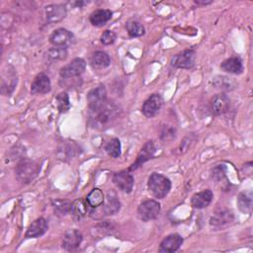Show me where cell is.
I'll list each match as a JSON object with an SVG mask.
<instances>
[{
  "instance_id": "obj_9",
  "label": "cell",
  "mask_w": 253,
  "mask_h": 253,
  "mask_svg": "<svg viewBox=\"0 0 253 253\" xmlns=\"http://www.w3.org/2000/svg\"><path fill=\"white\" fill-rule=\"evenodd\" d=\"M234 219V215L233 212L225 208H221L216 210L213 214L211 215V219H210V224L212 227L215 228H221L227 224H229L230 222H232Z\"/></svg>"
},
{
  "instance_id": "obj_22",
  "label": "cell",
  "mask_w": 253,
  "mask_h": 253,
  "mask_svg": "<svg viewBox=\"0 0 253 253\" xmlns=\"http://www.w3.org/2000/svg\"><path fill=\"white\" fill-rule=\"evenodd\" d=\"M103 211L106 214H115L121 209V203L114 192H109L103 204Z\"/></svg>"
},
{
  "instance_id": "obj_24",
  "label": "cell",
  "mask_w": 253,
  "mask_h": 253,
  "mask_svg": "<svg viewBox=\"0 0 253 253\" xmlns=\"http://www.w3.org/2000/svg\"><path fill=\"white\" fill-rule=\"evenodd\" d=\"M90 63L93 67L96 68H105L108 67L111 63V58L109 54L105 51L98 50L95 51L90 57Z\"/></svg>"
},
{
  "instance_id": "obj_14",
  "label": "cell",
  "mask_w": 253,
  "mask_h": 253,
  "mask_svg": "<svg viewBox=\"0 0 253 253\" xmlns=\"http://www.w3.org/2000/svg\"><path fill=\"white\" fill-rule=\"evenodd\" d=\"M66 16V9L61 4H51L44 7V17L47 23H56L64 19Z\"/></svg>"
},
{
  "instance_id": "obj_20",
  "label": "cell",
  "mask_w": 253,
  "mask_h": 253,
  "mask_svg": "<svg viewBox=\"0 0 253 253\" xmlns=\"http://www.w3.org/2000/svg\"><path fill=\"white\" fill-rule=\"evenodd\" d=\"M113 13L109 9H97L91 13L89 20L90 23L95 27H103L112 18Z\"/></svg>"
},
{
  "instance_id": "obj_4",
  "label": "cell",
  "mask_w": 253,
  "mask_h": 253,
  "mask_svg": "<svg viewBox=\"0 0 253 253\" xmlns=\"http://www.w3.org/2000/svg\"><path fill=\"white\" fill-rule=\"evenodd\" d=\"M160 204L155 200H146L142 202L137 209V215L142 221H149L158 216L160 213Z\"/></svg>"
},
{
  "instance_id": "obj_26",
  "label": "cell",
  "mask_w": 253,
  "mask_h": 253,
  "mask_svg": "<svg viewBox=\"0 0 253 253\" xmlns=\"http://www.w3.org/2000/svg\"><path fill=\"white\" fill-rule=\"evenodd\" d=\"M104 201H105L104 194L98 188L93 189L88 194V196L86 198V202H87L88 206L92 209H98L100 206H102L104 204Z\"/></svg>"
},
{
  "instance_id": "obj_5",
  "label": "cell",
  "mask_w": 253,
  "mask_h": 253,
  "mask_svg": "<svg viewBox=\"0 0 253 253\" xmlns=\"http://www.w3.org/2000/svg\"><path fill=\"white\" fill-rule=\"evenodd\" d=\"M86 62L83 58L76 57L72 59L67 65L63 66L60 71L59 75L61 79H74L79 77L85 70Z\"/></svg>"
},
{
  "instance_id": "obj_13",
  "label": "cell",
  "mask_w": 253,
  "mask_h": 253,
  "mask_svg": "<svg viewBox=\"0 0 253 253\" xmlns=\"http://www.w3.org/2000/svg\"><path fill=\"white\" fill-rule=\"evenodd\" d=\"M183 237L180 234L173 233L168 236H166L160 243L159 246V252L163 253H172L177 251L181 245L183 244Z\"/></svg>"
},
{
  "instance_id": "obj_25",
  "label": "cell",
  "mask_w": 253,
  "mask_h": 253,
  "mask_svg": "<svg viewBox=\"0 0 253 253\" xmlns=\"http://www.w3.org/2000/svg\"><path fill=\"white\" fill-rule=\"evenodd\" d=\"M238 209L243 213H251L252 211V192H241L237 197Z\"/></svg>"
},
{
  "instance_id": "obj_7",
  "label": "cell",
  "mask_w": 253,
  "mask_h": 253,
  "mask_svg": "<svg viewBox=\"0 0 253 253\" xmlns=\"http://www.w3.org/2000/svg\"><path fill=\"white\" fill-rule=\"evenodd\" d=\"M89 111L96 110L107 102V90L104 85H99L89 91L87 95Z\"/></svg>"
},
{
  "instance_id": "obj_6",
  "label": "cell",
  "mask_w": 253,
  "mask_h": 253,
  "mask_svg": "<svg viewBox=\"0 0 253 253\" xmlns=\"http://www.w3.org/2000/svg\"><path fill=\"white\" fill-rule=\"evenodd\" d=\"M196 51L194 49H185L182 52L175 54L171 58V65L176 68L190 69L195 64Z\"/></svg>"
},
{
  "instance_id": "obj_18",
  "label": "cell",
  "mask_w": 253,
  "mask_h": 253,
  "mask_svg": "<svg viewBox=\"0 0 253 253\" xmlns=\"http://www.w3.org/2000/svg\"><path fill=\"white\" fill-rule=\"evenodd\" d=\"M48 228V223L45 218L39 217L34 220L28 227L26 231L27 238H37L43 235Z\"/></svg>"
},
{
  "instance_id": "obj_15",
  "label": "cell",
  "mask_w": 253,
  "mask_h": 253,
  "mask_svg": "<svg viewBox=\"0 0 253 253\" xmlns=\"http://www.w3.org/2000/svg\"><path fill=\"white\" fill-rule=\"evenodd\" d=\"M51 89V83L49 77L44 73L38 74L31 84V93L36 94H46Z\"/></svg>"
},
{
  "instance_id": "obj_3",
  "label": "cell",
  "mask_w": 253,
  "mask_h": 253,
  "mask_svg": "<svg viewBox=\"0 0 253 253\" xmlns=\"http://www.w3.org/2000/svg\"><path fill=\"white\" fill-rule=\"evenodd\" d=\"M147 188L153 197L163 199L171 190V181L162 174L152 173L148 178Z\"/></svg>"
},
{
  "instance_id": "obj_23",
  "label": "cell",
  "mask_w": 253,
  "mask_h": 253,
  "mask_svg": "<svg viewBox=\"0 0 253 253\" xmlns=\"http://www.w3.org/2000/svg\"><path fill=\"white\" fill-rule=\"evenodd\" d=\"M88 207L89 206H88L86 200L77 199L71 205L70 213L75 220H80L87 214Z\"/></svg>"
},
{
  "instance_id": "obj_21",
  "label": "cell",
  "mask_w": 253,
  "mask_h": 253,
  "mask_svg": "<svg viewBox=\"0 0 253 253\" xmlns=\"http://www.w3.org/2000/svg\"><path fill=\"white\" fill-rule=\"evenodd\" d=\"M220 68L223 71L231 74H240L244 69L242 59L239 56H231L225 59L221 62Z\"/></svg>"
},
{
  "instance_id": "obj_35",
  "label": "cell",
  "mask_w": 253,
  "mask_h": 253,
  "mask_svg": "<svg viewBox=\"0 0 253 253\" xmlns=\"http://www.w3.org/2000/svg\"><path fill=\"white\" fill-rule=\"evenodd\" d=\"M195 3L198 4V5H208V4H211V1H199V0H196Z\"/></svg>"
},
{
  "instance_id": "obj_2",
  "label": "cell",
  "mask_w": 253,
  "mask_h": 253,
  "mask_svg": "<svg viewBox=\"0 0 253 253\" xmlns=\"http://www.w3.org/2000/svg\"><path fill=\"white\" fill-rule=\"evenodd\" d=\"M41 165L32 159L22 158L15 167V175L19 182L29 184L40 173Z\"/></svg>"
},
{
  "instance_id": "obj_1",
  "label": "cell",
  "mask_w": 253,
  "mask_h": 253,
  "mask_svg": "<svg viewBox=\"0 0 253 253\" xmlns=\"http://www.w3.org/2000/svg\"><path fill=\"white\" fill-rule=\"evenodd\" d=\"M120 113V107L115 102L107 100L100 108L89 111V125L96 129H107L115 124Z\"/></svg>"
},
{
  "instance_id": "obj_28",
  "label": "cell",
  "mask_w": 253,
  "mask_h": 253,
  "mask_svg": "<svg viewBox=\"0 0 253 253\" xmlns=\"http://www.w3.org/2000/svg\"><path fill=\"white\" fill-rule=\"evenodd\" d=\"M121 149H122L121 141L119 138H116V137L110 139L105 145V150L107 151V153L114 158H117L121 155Z\"/></svg>"
},
{
  "instance_id": "obj_32",
  "label": "cell",
  "mask_w": 253,
  "mask_h": 253,
  "mask_svg": "<svg viewBox=\"0 0 253 253\" xmlns=\"http://www.w3.org/2000/svg\"><path fill=\"white\" fill-rule=\"evenodd\" d=\"M225 171H226V167L224 165H217L211 171V178L219 183H221L223 180L227 181Z\"/></svg>"
},
{
  "instance_id": "obj_17",
  "label": "cell",
  "mask_w": 253,
  "mask_h": 253,
  "mask_svg": "<svg viewBox=\"0 0 253 253\" xmlns=\"http://www.w3.org/2000/svg\"><path fill=\"white\" fill-rule=\"evenodd\" d=\"M83 239L82 233L77 229H68L65 231L62 239V247L65 250H74L81 244Z\"/></svg>"
},
{
  "instance_id": "obj_31",
  "label": "cell",
  "mask_w": 253,
  "mask_h": 253,
  "mask_svg": "<svg viewBox=\"0 0 253 253\" xmlns=\"http://www.w3.org/2000/svg\"><path fill=\"white\" fill-rule=\"evenodd\" d=\"M55 101H56V107H57V110L59 111V113H65L71 107L70 102H69V97L66 92L59 93L56 96Z\"/></svg>"
},
{
  "instance_id": "obj_8",
  "label": "cell",
  "mask_w": 253,
  "mask_h": 253,
  "mask_svg": "<svg viewBox=\"0 0 253 253\" xmlns=\"http://www.w3.org/2000/svg\"><path fill=\"white\" fill-rule=\"evenodd\" d=\"M162 106L163 98L159 94H152L144 101L141 112L146 118H152L158 114Z\"/></svg>"
},
{
  "instance_id": "obj_29",
  "label": "cell",
  "mask_w": 253,
  "mask_h": 253,
  "mask_svg": "<svg viewBox=\"0 0 253 253\" xmlns=\"http://www.w3.org/2000/svg\"><path fill=\"white\" fill-rule=\"evenodd\" d=\"M46 54L50 60H64L67 57V48L66 46H53Z\"/></svg>"
},
{
  "instance_id": "obj_12",
  "label": "cell",
  "mask_w": 253,
  "mask_h": 253,
  "mask_svg": "<svg viewBox=\"0 0 253 253\" xmlns=\"http://www.w3.org/2000/svg\"><path fill=\"white\" fill-rule=\"evenodd\" d=\"M230 106V100L224 93L213 96L211 101V111L214 116H220L226 113Z\"/></svg>"
},
{
  "instance_id": "obj_19",
  "label": "cell",
  "mask_w": 253,
  "mask_h": 253,
  "mask_svg": "<svg viewBox=\"0 0 253 253\" xmlns=\"http://www.w3.org/2000/svg\"><path fill=\"white\" fill-rule=\"evenodd\" d=\"M213 193L210 189H206L199 193H196L192 199L191 204L195 209H204L207 208L212 201Z\"/></svg>"
},
{
  "instance_id": "obj_33",
  "label": "cell",
  "mask_w": 253,
  "mask_h": 253,
  "mask_svg": "<svg viewBox=\"0 0 253 253\" xmlns=\"http://www.w3.org/2000/svg\"><path fill=\"white\" fill-rule=\"evenodd\" d=\"M176 136V128L172 126H163L161 128V132H160V138L164 141H168V140H172L174 139Z\"/></svg>"
},
{
  "instance_id": "obj_16",
  "label": "cell",
  "mask_w": 253,
  "mask_h": 253,
  "mask_svg": "<svg viewBox=\"0 0 253 253\" xmlns=\"http://www.w3.org/2000/svg\"><path fill=\"white\" fill-rule=\"evenodd\" d=\"M155 153V146H154V143L152 140L150 141H147L143 147L141 148L140 152L138 153L137 157H136V160L134 161V163H132L130 165V167L128 168V170H135L137 169L139 166H141L144 162L148 161L149 159H151L153 157Z\"/></svg>"
},
{
  "instance_id": "obj_11",
  "label": "cell",
  "mask_w": 253,
  "mask_h": 253,
  "mask_svg": "<svg viewBox=\"0 0 253 253\" xmlns=\"http://www.w3.org/2000/svg\"><path fill=\"white\" fill-rule=\"evenodd\" d=\"M49 42L53 46H67L74 42V36L70 31L59 28L50 35Z\"/></svg>"
},
{
  "instance_id": "obj_34",
  "label": "cell",
  "mask_w": 253,
  "mask_h": 253,
  "mask_svg": "<svg viewBox=\"0 0 253 253\" xmlns=\"http://www.w3.org/2000/svg\"><path fill=\"white\" fill-rule=\"evenodd\" d=\"M117 39V35L115 34V32L111 31V30H106L102 35H101V42L105 45H110L113 44L115 42Z\"/></svg>"
},
{
  "instance_id": "obj_30",
  "label": "cell",
  "mask_w": 253,
  "mask_h": 253,
  "mask_svg": "<svg viewBox=\"0 0 253 253\" xmlns=\"http://www.w3.org/2000/svg\"><path fill=\"white\" fill-rule=\"evenodd\" d=\"M51 204H52L54 211L60 214H66V213L70 212L72 203L69 202L68 200L56 199V200H53L51 202Z\"/></svg>"
},
{
  "instance_id": "obj_10",
  "label": "cell",
  "mask_w": 253,
  "mask_h": 253,
  "mask_svg": "<svg viewBox=\"0 0 253 253\" xmlns=\"http://www.w3.org/2000/svg\"><path fill=\"white\" fill-rule=\"evenodd\" d=\"M113 182L122 192L128 194L132 191L134 180L128 171L123 170L114 174Z\"/></svg>"
},
{
  "instance_id": "obj_27",
  "label": "cell",
  "mask_w": 253,
  "mask_h": 253,
  "mask_svg": "<svg viewBox=\"0 0 253 253\" xmlns=\"http://www.w3.org/2000/svg\"><path fill=\"white\" fill-rule=\"evenodd\" d=\"M126 28L127 31V34L129 37L131 38H137V37H141L144 35L145 33V29L144 27L136 20H128L126 23Z\"/></svg>"
}]
</instances>
